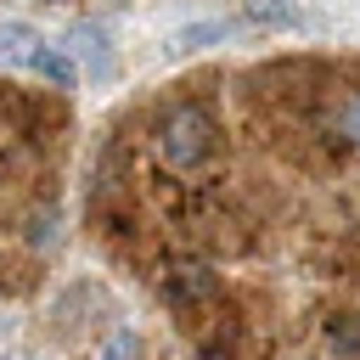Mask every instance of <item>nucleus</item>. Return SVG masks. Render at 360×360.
I'll return each mask as SVG.
<instances>
[{"label":"nucleus","mask_w":360,"mask_h":360,"mask_svg":"<svg viewBox=\"0 0 360 360\" xmlns=\"http://www.w3.org/2000/svg\"><path fill=\"white\" fill-rule=\"evenodd\" d=\"M214 146H219V129H214V112H208V107L180 101V107L163 112V124H158V163H163L169 174L202 169V163L214 158Z\"/></svg>","instance_id":"f257e3e1"},{"label":"nucleus","mask_w":360,"mask_h":360,"mask_svg":"<svg viewBox=\"0 0 360 360\" xmlns=\"http://www.w3.org/2000/svg\"><path fill=\"white\" fill-rule=\"evenodd\" d=\"M163 304L169 309H197V304H208L214 292H219V276L202 264V259H180V264H169L163 270Z\"/></svg>","instance_id":"f03ea898"},{"label":"nucleus","mask_w":360,"mask_h":360,"mask_svg":"<svg viewBox=\"0 0 360 360\" xmlns=\"http://www.w3.org/2000/svg\"><path fill=\"white\" fill-rule=\"evenodd\" d=\"M62 51L73 56V68H90V79H112V45L96 22H73L62 34Z\"/></svg>","instance_id":"7ed1b4c3"},{"label":"nucleus","mask_w":360,"mask_h":360,"mask_svg":"<svg viewBox=\"0 0 360 360\" xmlns=\"http://www.w3.org/2000/svg\"><path fill=\"white\" fill-rule=\"evenodd\" d=\"M28 73H39V79H51L56 90H73V79H79V68H73V56L62 51V45H34V56H28Z\"/></svg>","instance_id":"20e7f679"},{"label":"nucleus","mask_w":360,"mask_h":360,"mask_svg":"<svg viewBox=\"0 0 360 360\" xmlns=\"http://www.w3.org/2000/svg\"><path fill=\"white\" fill-rule=\"evenodd\" d=\"M34 45H39V34L28 22H11V17L0 22V68H28Z\"/></svg>","instance_id":"39448f33"},{"label":"nucleus","mask_w":360,"mask_h":360,"mask_svg":"<svg viewBox=\"0 0 360 360\" xmlns=\"http://www.w3.org/2000/svg\"><path fill=\"white\" fill-rule=\"evenodd\" d=\"M332 135H338L343 146L360 152V90H349V96L332 107Z\"/></svg>","instance_id":"423d86ee"},{"label":"nucleus","mask_w":360,"mask_h":360,"mask_svg":"<svg viewBox=\"0 0 360 360\" xmlns=\"http://www.w3.org/2000/svg\"><path fill=\"white\" fill-rule=\"evenodd\" d=\"M96 360H141V338H135L129 326H112V332L101 338V349H96Z\"/></svg>","instance_id":"0eeeda50"},{"label":"nucleus","mask_w":360,"mask_h":360,"mask_svg":"<svg viewBox=\"0 0 360 360\" xmlns=\"http://www.w3.org/2000/svg\"><path fill=\"white\" fill-rule=\"evenodd\" d=\"M225 34H231V22H202V28H180L174 45H180V51H197V45H208V39H225Z\"/></svg>","instance_id":"6e6552de"},{"label":"nucleus","mask_w":360,"mask_h":360,"mask_svg":"<svg viewBox=\"0 0 360 360\" xmlns=\"http://www.w3.org/2000/svg\"><path fill=\"white\" fill-rule=\"evenodd\" d=\"M248 11H253L259 22H292V17H298L292 0H248Z\"/></svg>","instance_id":"1a4fd4ad"},{"label":"nucleus","mask_w":360,"mask_h":360,"mask_svg":"<svg viewBox=\"0 0 360 360\" xmlns=\"http://www.w3.org/2000/svg\"><path fill=\"white\" fill-rule=\"evenodd\" d=\"M354 343H360V326H343L338 332V349H354Z\"/></svg>","instance_id":"9d476101"}]
</instances>
